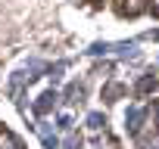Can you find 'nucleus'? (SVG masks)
Instances as JSON below:
<instances>
[{"label":"nucleus","mask_w":159,"mask_h":149,"mask_svg":"<svg viewBox=\"0 0 159 149\" xmlns=\"http://www.w3.org/2000/svg\"><path fill=\"white\" fill-rule=\"evenodd\" d=\"M53 103H56V90H47V93H44L41 100H38V106H34V109H38V112H47V109H50Z\"/></svg>","instance_id":"2"},{"label":"nucleus","mask_w":159,"mask_h":149,"mask_svg":"<svg viewBox=\"0 0 159 149\" xmlns=\"http://www.w3.org/2000/svg\"><path fill=\"white\" fill-rule=\"evenodd\" d=\"M38 137L44 140V146H47V149H59V137L50 130V124H47V121H41V124H38Z\"/></svg>","instance_id":"1"},{"label":"nucleus","mask_w":159,"mask_h":149,"mask_svg":"<svg viewBox=\"0 0 159 149\" xmlns=\"http://www.w3.org/2000/svg\"><path fill=\"white\" fill-rule=\"evenodd\" d=\"M56 121H59V130H69V127H72V118H69V115H59Z\"/></svg>","instance_id":"3"},{"label":"nucleus","mask_w":159,"mask_h":149,"mask_svg":"<svg viewBox=\"0 0 159 149\" xmlns=\"http://www.w3.org/2000/svg\"><path fill=\"white\" fill-rule=\"evenodd\" d=\"M150 13H153V16H159V0H156V3H150Z\"/></svg>","instance_id":"5"},{"label":"nucleus","mask_w":159,"mask_h":149,"mask_svg":"<svg viewBox=\"0 0 159 149\" xmlns=\"http://www.w3.org/2000/svg\"><path fill=\"white\" fill-rule=\"evenodd\" d=\"M88 124H91V127H100V124H103V115H97V112H94V115L88 118Z\"/></svg>","instance_id":"4"}]
</instances>
